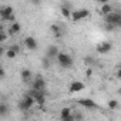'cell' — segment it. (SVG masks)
<instances>
[{
	"label": "cell",
	"mask_w": 121,
	"mask_h": 121,
	"mask_svg": "<svg viewBox=\"0 0 121 121\" xmlns=\"http://www.w3.org/2000/svg\"><path fill=\"white\" fill-rule=\"evenodd\" d=\"M108 107H110V110H117L118 108V101L117 100H111L108 103Z\"/></svg>",
	"instance_id": "44dd1931"
},
{
	"label": "cell",
	"mask_w": 121,
	"mask_h": 121,
	"mask_svg": "<svg viewBox=\"0 0 121 121\" xmlns=\"http://www.w3.org/2000/svg\"><path fill=\"white\" fill-rule=\"evenodd\" d=\"M29 95H31L34 98V103H37L39 105H43L46 103V95H44L43 90H34V88H31L29 91Z\"/></svg>",
	"instance_id": "5b68a950"
},
{
	"label": "cell",
	"mask_w": 121,
	"mask_h": 121,
	"mask_svg": "<svg viewBox=\"0 0 121 121\" xmlns=\"http://www.w3.org/2000/svg\"><path fill=\"white\" fill-rule=\"evenodd\" d=\"M31 88H34V90H44V88H46V80H44L41 76H36Z\"/></svg>",
	"instance_id": "9c48e42d"
},
{
	"label": "cell",
	"mask_w": 121,
	"mask_h": 121,
	"mask_svg": "<svg viewBox=\"0 0 121 121\" xmlns=\"http://www.w3.org/2000/svg\"><path fill=\"white\" fill-rule=\"evenodd\" d=\"M60 118H61V120H74L73 115H71V108L64 107L61 111H60Z\"/></svg>",
	"instance_id": "4fadbf2b"
},
{
	"label": "cell",
	"mask_w": 121,
	"mask_h": 121,
	"mask_svg": "<svg viewBox=\"0 0 121 121\" xmlns=\"http://www.w3.org/2000/svg\"><path fill=\"white\" fill-rule=\"evenodd\" d=\"M104 27H105V30H107V31H112L117 26H115V24H112V23H105V26H104Z\"/></svg>",
	"instance_id": "603a6c76"
},
{
	"label": "cell",
	"mask_w": 121,
	"mask_h": 121,
	"mask_svg": "<svg viewBox=\"0 0 121 121\" xmlns=\"http://www.w3.org/2000/svg\"><path fill=\"white\" fill-rule=\"evenodd\" d=\"M88 16H90V12H88L87 9H78V10H74V12H71V14H70V19H71L73 22H81V20L87 19Z\"/></svg>",
	"instance_id": "3957f363"
},
{
	"label": "cell",
	"mask_w": 121,
	"mask_h": 121,
	"mask_svg": "<svg viewBox=\"0 0 121 121\" xmlns=\"http://www.w3.org/2000/svg\"><path fill=\"white\" fill-rule=\"evenodd\" d=\"M110 12H112V6L107 2V3H103V6H101V13L103 14H107V13H110Z\"/></svg>",
	"instance_id": "e0dca14e"
},
{
	"label": "cell",
	"mask_w": 121,
	"mask_h": 121,
	"mask_svg": "<svg viewBox=\"0 0 121 121\" xmlns=\"http://www.w3.org/2000/svg\"><path fill=\"white\" fill-rule=\"evenodd\" d=\"M33 104H34V98L27 94V95H24V97L22 98V101L19 103V108L23 110V111H26V110H30Z\"/></svg>",
	"instance_id": "8992f818"
},
{
	"label": "cell",
	"mask_w": 121,
	"mask_h": 121,
	"mask_svg": "<svg viewBox=\"0 0 121 121\" xmlns=\"http://www.w3.org/2000/svg\"><path fill=\"white\" fill-rule=\"evenodd\" d=\"M50 60H51V58H48L47 56L43 58V67H44V69H48V67H50Z\"/></svg>",
	"instance_id": "7402d4cb"
},
{
	"label": "cell",
	"mask_w": 121,
	"mask_h": 121,
	"mask_svg": "<svg viewBox=\"0 0 121 121\" xmlns=\"http://www.w3.org/2000/svg\"><path fill=\"white\" fill-rule=\"evenodd\" d=\"M0 17L4 22H14V16H13V7L12 6H3L0 7Z\"/></svg>",
	"instance_id": "7a4b0ae2"
},
{
	"label": "cell",
	"mask_w": 121,
	"mask_h": 121,
	"mask_svg": "<svg viewBox=\"0 0 121 121\" xmlns=\"http://www.w3.org/2000/svg\"><path fill=\"white\" fill-rule=\"evenodd\" d=\"M4 53H6L7 58H12V60H13V58H14V57L17 56V53H16L14 50H12V48H9V50H7V51H4Z\"/></svg>",
	"instance_id": "ffe728a7"
},
{
	"label": "cell",
	"mask_w": 121,
	"mask_h": 121,
	"mask_svg": "<svg viewBox=\"0 0 121 121\" xmlns=\"http://www.w3.org/2000/svg\"><path fill=\"white\" fill-rule=\"evenodd\" d=\"M20 30H22V24H20L19 22H13L12 26L9 27V34H10V36H14V34H17Z\"/></svg>",
	"instance_id": "5bb4252c"
},
{
	"label": "cell",
	"mask_w": 121,
	"mask_h": 121,
	"mask_svg": "<svg viewBox=\"0 0 121 121\" xmlns=\"http://www.w3.org/2000/svg\"><path fill=\"white\" fill-rule=\"evenodd\" d=\"M9 112V105L6 103H0V115H6Z\"/></svg>",
	"instance_id": "d6986e66"
},
{
	"label": "cell",
	"mask_w": 121,
	"mask_h": 121,
	"mask_svg": "<svg viewBox=\"0 0 121 121\" xmlns=\"http://www.w3.org/2000/svg\"><path fill=\"white\" fill-rule=\"evenodd\" d=\"M0 31H3V24L0 23Z\"/></svg>",
	"instance_id": "4dcf8cb0"
},
{
	"label": "cell",
	"mask_w": 121,
	"mask_h": 121,
	"mask_svg": "<svg viewBox=\"0 0 121 121\" xmlns=\"http://www.w3.org/2000/svg\"><path fill=\"white\" fill-rule=\"evenodd\" d=\"M50 30H51V33H54L57 37H60L63 33H61V30H60V27L57 26V24H51V27H50Z\"/></svg>",
	"instance_id": "ac0fdd59"
},
{
	"label": "cell",
	"mask_w": 121,
	"mask_h": 121,
	"mask_svg": "<svg viewBox=\"0 0 121 121\" xmlns=\"http://www.w3.org/2000/svg\"><path fill=\"white\" fill-rule=\"evenodd\" d=\"M60 13H61V16H64V19H70V14H71V10L69 6H61L60 7Z\"/></svg>",
	"instance_id": "2e32d148"
},
{
	"label": "cell",
	"mask_w": 121,
	"mask_h": 121,
	"mask_svg": "<svg viewBox=\"0 0 121 121\" xmlns=\"http://www.w3.org/2000/svg\"><path fill=\"white\" fill-rule=\"evenodd\" d=\"M4 76H6V73H4V70H3L2 67H0V78H3Z\"/></svg>",
	"instance_id": "4316f807"
},
{
	"label": "cell",
	"mask_w": 121,
	"mask_h": 121,
	"mask_svg": "<svg viewBox=\"0 0 121 121\" xmlns=\"http://www.w3.org/2000/svg\"><path fill=\"white\" fill-rule=\"evenodd\" d=\"M4 51H6V50H4V48H3L2 46H0V57H2V56L4 54Z\"/></svg>",
	"instance_id": "83f0119b"
},
{
	"label": "cell",
	"mask_w": 121,
	"mask_h": 121,
	"mask_svg": "<svg viewBox=\"0 0 121 121\" xmlns=\"http://www.w3.org/2000/svg\"><path fill=\"white\" fill-rule=\"evenodd\" d=\"M86 88V84L83 83V81H73L71 84H70V93L71 94H74V93H80V91H83Z\"/></svg>",
	"instance_id": "30bf717a"
},
{
	"label": "cell",
	"mask_w": 121,
	"mask_h": 121,
	"mask_svg": "<svg viewBox=\"0 0 121 121\" xmlns=\"http://www.w3.org/2000/svg\"><path fill=\"white\" fill-rule=\"evenodd\" d=\"M58 47L57 46H48L47 47V50H46V56L48 57V58H54L57 54H58Z\"/></svg>",
	"instance_id": "7c38bea8"
},
{
	"label": "cell",
	"mask_w": 121,
	"mask_h": 121,
	"mask_svg": "<svg viewBox=\"0 0 121 121\" xmlns=\"http://www.w3.org/2000/svg\"><path fill=\"white\" fill-rule=\"evenodd\" d=\"M86 76H87V77H91V70H87V71H86Z\"/></svg>",
	"instance_id": "f1b7e54d"
},
{
	"label": "cell",
	"mask_w": 121,
	"mask_h": 121,
	"mask_svg": "<svg viewBox=\"0 0 121 121\" xmlns=\"http://www.w3.org/2000/svg\"><path fill=\"white\" fill-rule=\"evenodd\" d=\"M20 76H22V80H23L24 83H27V81H30V78H31V71H30L29 69H24V70H22Z\"/></svg>",
	"instance_id": "9a60e30c"
},
{
	"label": "cell",
	"mask_w": 121,
	"mask_h": 121,
	"mask_svg": "<svg viewBox=\"0 0 121 121\" xmlns=\"http://www.w3.org/2000/svg\"><path fill=\"white\" fill-rule=\"evenodd\" d=\"M31 2H33V3H39V2H40V0H31Z\"/></svg>",
	"instance_id": "1f68e13d"
},
{
	"label": "cell",
	"mask_w": 121,
	"mask_h": 121,
	"mask_svg": "<svg viewBox=\"0 0 121 121\" xmlns=\"http://www.w3.org/2000/svg\"><path fill=\"white\" fill-rule=\"evenodd\" d=\"M95 2H98V3H107L108 0H95Z\"/></svg>",
	"instance_id": "f546056e"
},
{
	"label": "cell",
	"mask_w": 121,
	"mask_h": 121,
	"mask_svg": "<svg viewBox=\"0 0 121 121\" xmlns=\"http://www.w3.org/2000/svg\"><path fill=\"white\" fill-rule=\"evenodd\" d=\"M56 57H57V61H58L60 67H63V69L73 67V57L70 54H67V53H60L58 51V54Z\"/></svg>",
	"instance_id": "6da1fadb"
},
{
	"label": "cell",
	"mask_w": 121,
	"mask_h": 121,
	"mask_svg": "<svg viewBox=\"0 0 121 121\" xmlns=\"http://www.w3.org/2000/svg\"><path fill=\"white\" fill-rule=\"evenodd\" d=\"M6 40H7V34L3 33V31H0V43H3V41H6Z\"/></svg>",
	"instance_id": "cb8c5ba5"
},
{
	"label": "cell",
	"mask_w": 121,
	"mask_h": 121,
	"mask_svg": "<svg viewBox=\"0 0 121 121\" xmlns=\"http://www.w3.org/2000/svg\"><path fill=\"white\" fill-rule=\"evenodd\" d=\"M97 51L100 53V54H107V53H110L111 51V48H112V44L111 43H108V41H103V43H100V44H97Z\"/></svg>",
	"instance_id": "ba28073f"
},
{
	"label": "cell",
	"mask_w": 121,
	"mask_h": 121,
	"mask_svg": "<svg viewBox=\"0 0 121 121\" xmlns=\"http://www.w3.org/2000/svg\"><path fill=\"white\" fill-rule=\"evenodd\" d=\"M104 20H105V23H112V24H115L117 27L121 26V14H120V13L110 12V13L104 14Z\"/></svg>",
	"instance_id": "277c9868"
},
{
	"label": "cell",
	"mask_w": 121,
	"mask_h": 121,
	"mask_svg": "<svg viewBox=\"0 0 121 121\" xmlns=\"http://www.w3.org/2000/svg\"><path fill=\"white\" fill-rule=\"evenodd\" d=\"M77 104L81 105V107H84V108H87V110H91V108H97V107H98L91 98H80V100L77 101Z\"/></svg>",
	"instance_id": "52a82bcc"
},
{
	"label": "cell",
	"mask_w": 121,
	"mask_h": 121,
	"mask_svg": "<svg viewBox=\"0 0 121 121\" xmlns=\"http://www.w3.org/2000/svg\"><path fill=\"white\" fill-rule=\"evenodd\" d=\"M24 44L29 50H36L37 48V41L34 37H26L24 39Z\"/></svg>",
	"instance_id": "8fae6325"
},
{
	"label": "cell",
	"mask_w": 121,
	"mask_h": 121,
	"mask_svg": "<svg viewBox=\"0 0 121 121\" xmlns=\"http://www.w3.org/2000/svg\"><path fill=\"white\" fill-rule=\"evenodd\" d=\"M84 63H86V64H93V63H94V58H93V57H86V58H84Z\"/></svg>",
	"instance_id": "d4e9b609"
},
{
	"label": "cell",
	"mask_w": 121,
	"mask_h": 121,
	"mask_svg": "<svg viewBox=\"0 0 121 121\" xmlns=\"http://www.w3.org/2000/svg\"><path fill=\"white\" fill-rule=\"evenodd\" d=\"M10 48H12V50H14V51L17 53V54L20 53V46H19V44H13V46H12Z\"/></svg>",
	"instance_id": "484cf974"
}]
</instances>
